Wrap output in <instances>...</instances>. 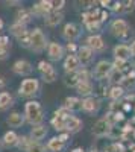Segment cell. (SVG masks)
<instances>
[{
  "instance_id": "cell-1",
  "label": "cell",
  "mask_w": 135,
  "mask_h": 152,
  "mask_svg": "<svg viewBox=\"0 0 135 152\" xmlns=\"http://www.w3.org/2000/svg\"><path fill=\"white\" fill-rule=\"evenodd\" d=\"M24 119L28 123H30L32 126L41 125L43 119H44V113L41 105L36 102V100H29L24 105Z\"/></svg>"
},
{
  "instance_id": "cell-2",
  "label": "cell",
  "mask_w": 135,
  "mask_h": 152,
  "mask_svg": "<svg viewBox=\"0 0 135 152\" xmlns=\"http://www.w3.org/2000/svg\"><path fill=\"white\" fill-rule=\"evenodd\" d=\"M40 91V81L35 78L24 79L18 87V94L23 97H32Z\"/></svg>"
},
{
  "instance_id": "cell-3",
  "label": "cell",
  "mask_w": 135,
  "mask_h": 152,
  "mask_svg": "<svg viewBox=\"0 0 135 152\" xmlns=\"http://www.w3.org/2000/svg\"><path fill=\"white\" fill-rule=\"evenodd\" d=\"M112 69H114L112 67V62H109L106 59H102V61H99L94 66L91 76H93V79H96V81H103V79L109 78V75H111Z\"/></svg>"
},
{
  "instance_id": "cell-4",
  "label": "cell",
  "mask_w": 135,
  "mask_h": 152,
  "mask_svg": "<svg viewBox=\"0 0 135 152\" xmlns=\"http://www.w3.org/2000/svg\"><path fill=\"white\" fill-rule=\"evenodd\" d=\"M112 128H114V122L111 120L109 116H105V117H102L96 122L94 128H93V134L96 137H106V135L111 134Z\"/></svg>"
},
{
  "instance_id": "cell-5",
  "label": "cell",
  "mask_w": 135,
  "mask_h": 152,
  "mask_svg": "<svg viewBox=\"0 0 135 152\" xmlns=\"http://www.w3.org/2000/svg\"><path fill=\"white\" fill-rule=\"evenodd\" d=\"M82 21L85 24V28H87L90 32H94L100 28V11L99 9H94L91 12H85V14H82Z\"/></svg>"
},
{
  "instance_id": "cell-6",
  "label": "cell",
  "mask_w": 135,
  "mask_h": 152,
  "mask_svg": "<svg viewBox=\"0 0 135 152\" xmlns=\"http://www.w3.org/2000/svg\"><path fill=\"white\" fill-rule=\"evenodd\" d=\"M30 34H32V46H30V49L33 50L35 53L43 52V50L49 46V44H47V38H46L44 32H43L40 28H35Z\"/></svg>"
},
{
  "instance_id": "cell-7",
  "label": "cell",
  "mask_w": 135,
  "mask_h": 152,
  "mask_svg": "<svg viewBox=\"0 0 135 152\" xmlns=\"http://www.w3.org/2000/svg\"><path fill=\"white\" fill-rule=\"evenodd\" d=\"M109 29H111V34L114 37H118V38H126L132 31L129 28V24L126 20L123 18H115L112 23H111V26H109Z\"/></svg>"
},
{
  "instance_id": "cell-8",
  "label": "cell",
  "mask_w": 135,
  "mask_h": 152,
  "mask_svg": "<svg viewBox=\"0 0 135 152\" xmlns=\"http://www.w3.org/2000/svg\"><path fill=\"white\" fill-rule=\"evenodd\" d=\"M38 70L41 73V79L47 84H52L56 81L58 78V73L55 70V67L50 64V62H46V61H40V64H38Z\"/></svg>"
},
{
  "instance_id": "cell-9",
  "label": "cell",
  "mask_w": 135,
  "mask_h": 152,
  "mask_svg": "<svg viewBox=\"0 0 135 152\" xmlns=\"http://www.w3.org/2000/svg\"><path fill=\"white\" fill-rule=\"evenodd\" d=\"M64 129L67 134H76L82 129V120L73 114H68L64 119Z\"/></svg>"
},
{
  "instance_id": "cell-10",
  "label": "cell",
  "mask_w": 135,
  "mask_h": 152,
  "mask_svg": "<svg viewBox=\"0 0 135 152\" xmlns=\"http://www.w3.org/2000/svg\"><path fill=\"white\" fill-rule=\"evenodd\" d=\"M100 99H97L94 96L85 97L82 100V111H85L87 114H96L97 111L100 110Z\"/></svg>"
},
{
  "instance_id": "cell-11",
  "label": "cell",
  "mask_w": 135,
  "mask_h": 152,
  "mask_svg": "<svg viewBox=\"0 0 135 152\" xmlns=\"http://www.w3.org/2000/svg\"><path fill=\"white\" fill-rule=\"evenodd\" d=\"M62 37L68 43H75L81 37V31H79V28L76 26L75 23H67L64 26V29H62Z\"/></svg>"
},
{
  "instance_id": "cell-12",
  "label": "cell",
  "mask_w": 135,
  "mask_h": 152,
  "mask_svg": "<svg viewBox=\"0 0 135 152\" xmlns=\"http://www.w3.org/2000/svg\"><path fill=\"white\" fill-rule=\"evenodd\" d=\"M32 70H33L32 64L26 59H18V61L14 62V66H12V72L18 76H28V75L32 73Z\"/></svg>"
},
{
  "instance_id": "cell-13",
  "label": "cell",
  "mask_w": 135,
  "mask_h": 152,
  "mask_svg": "<svg viewBox=\"0 0 135 152\" xmlns=\"http://www.w3.org/2000/svg\"><path fill=\"white\" fill-rule=\"evenodd\" d=\"M81 70V61L78 58V55H67V58L64 59V72L65 73H75Z\"/></svg>"
},
{
  "instance_id": "cell-14",
  "label": "cell",
  "mask_w": 135,
  "mask_h": 152,
  "mask_svg": "<svg viewBox=\"0 0 135 152\" xmlns=\"http://www.w3.org/2000/svg\"><path fill=\"white\" fill-rule=\"evenodd\" d=\"M78 58L81 61V66H88V64H91V62H93L94 52L88 46H81L78 49Z\"/></svg>"
},
{
  "instance_id": "cell-15",
  "label": "cell",
  "mask_w": 135,
  "mask_h": 152,
  "mask_svg": "<svg viewBox=\"0 0 135 152\" xmlns=\"http://www.w3.org/2000/svg\"><path fill=\"white\" fill-rule=\"evenodd\" d=\"M33 15H47L50 14V12L53 11V5L52 2H46V0H41V2H38L36 5H33V8L30 9Z\"/></svg>"
},
{
  "instance_id": "cell-16",
  "label": "cell",
  "mask_w": 135,
  "mask_h": 152,
  "mask_svg": "<svg viewBox=\"0 0 135 152\" xmlns=\"http://www.w3.org/2000/svg\"><path fill=\"white\" fill-rule=\"evenodd\" d=\"M93 52H103L105 50V43H103V38L100 35H90L87 38V44Z\"/></svg>"
},
{
  "instance_id": "cell-17",
  "label": "cell",
  "mask_w": 135,
  "mask_h": 152,
  "mask_svg": "<svg viewBox=\"0 0 135 152\" xmlns=\"http://www.w3.org/2000/svg\"><path fill=\"white\" fill-rule=\"evenodd\" d=\"M47 55L52 61H59L64 56V47L59 43H50L47 46Z\"/></svg>"
},
{
  "instance_id": "cell-18",
  "label": "cell",
  "mask_w": 135,
  "mask_h": 152,
  "mask_svg": "<svg viewBox=\"0 0 135 152\" xmlns=\"http://www.w3.org/2000/svg\"><path fill=\"white\" fill-rule=\"evenodd\" d=\"M112 53H114V58L115 59H123V61H128L132 53H131V47L126 46V44H117L114 49H112Z\"/></svg>"
},
{
  "instance_id": "cell-19",
  "label": "cell",
  "mask_w": 135,
  "mask_h": 152,
  "mask_svg": "<svg viewBox=\"0 0 135 152\" xmlns=\"http://www.w3.org/2000/svg\"><path fill=\"white\" fill-rule=\"evenodd\" d=\"M46 135H47V128H46L44 125H36V126H33V128L30 129V132H29L30 140L35 142V143H40V140H43Z\"/></svg>"
},
{
  "instance_id": "cell-20",
  "label": "cell",
  "mask_w": 135,
  "mask_h": 152,
  "mask_svg": "<svg viewBox=\"0 0 135 152\" xmlns=\"http://www.w3.org/2000/svg\"><path fill=\"white\" fill-rule=\"evenodd\" d=\"M62 18H64V14L61 11H52L50 14H47L44 17V21H46L47 26L55 28V26H58V24L62 21Z\"/></svg>"
},
{
  "instance_id": "cell-21",
  "label": "cell",
  "mask_w": 135,
  "mask_h": 152,
  "mask_svg": "<svg viewBox=\"0 0 135 152\" xmlns=\"http://www.w3.org/2000/svg\"><path fill=\"white\" fill-rule=\"evenodd\" d=\"M24 122H26V119H24V116L20 114V113H12L6 119V123L11 126V128H20V126H23Z\"/></svg>"
},
{
  "instance_id": "cell-22",
  "label": "cell",
  "mask_w": 135,
  "mask_h": 152,
  "mask_svg": "<svg viewBox=\"0 0 135 152\" xmlns=\"http://www.w3.org/2000/svg\"><path fill=\"white\" fill-rule=\"evenodd\" d=\"M18 140H20V137L14 132V131H8L5 132L3 138H2V142L6 148H15L18 145Z\"/></svg>"
},
{
  "instance_id": "cell-23",
  "label": "cell",
  "mask_w": 135,
  "mask_h": 152,
  "mask_svg": "<svg viewBox=\"0 0 135 152\" xmlns=\"http://www.w3.org/2000/svg\"><path fill=\"white\" fill-rule=\"evenodd\" d=\"M76 91H78V94H81L83 97H90L93 93V84L90 81H82L76 85Z\"/></svg>"
},
{
  "instance_id": "cell-24",
  "label": "cell",
  "mask_w": 135,
  "mask_h": 152,
  "mask_svg": "<svg viewBox=\"0 0 135 152\" xmlns=\"http://www.w3.org/2000/svg\"><path fill=\"white\" fill-rule=\"evenodd\" d=\"M64 108H67L68 111H76V110H82V100H79L78 97H67L64 100Z\"/></svg>"
},
{
  "instance_id": "cell-25",
  "label": "cell",
  "mask_w": 135,
  "mask_h": 152,
  "mask_svg": "<svg viewBox=\"0 0 135 152\" xmlns=\"http://www.w3.org/2000/svg\"><path fill=\"white\" fill-rule=\"evenodd\" d=\"M15 21H18V23H23V24H28L33 17H32V11H29V9H24V8H21V9H18V12H17V15H15Z\"/></svg>"
},
{
  "instance_id": "cell-26",
  "label": "cell",
  "mask_w": 135,
  "mask_h": 152,
  "mask_svg": "<svg viewBox=\"0 0 135 152\" xmlns=\"http://www.w3.org/2000/svg\"><path fill=\"white\" fill-rule=\"evenodd\" d=\"M64 148H65V143H62L58 137L50 138V140H49V143H47V149L52 151V152H61Z\"/></svg>"
},
{
  "instance_id": "cell-27",
  "label": "cell",
  "mask_w": 135,
  "mask_h": 152,
  "mask_svg": "<svg viewBox=\"0 0 135 152\" xmlns=\"http://www.w3.org/2000/svg\"><path fill=\"white\" fill-rule=\"evenodd\" d=\"M12 96L8 93V91H2L0 93V111H5L8 110L11 105H12Z\"/></svg>"
},
{
  "instance_id": "cell-28",
  "label": "cell",
  "mask_w": 135,
  "mask_h": 152,
  "mask_svg": "<svg viewBox=\"0 0 135 152\" xmlns=\"http://www.w3.org/2000/svg\"><path fill=\"white\" fill-rule=\"evenodd\" d=\"M108 96L111 97L114 102H117L118 99H121V97L125 96V90L120 85H114V87H111V90L108 91Z\"/></svg>"
},
{
  "instance_id": "cell-29",
  "label": "cell",
  "mask_w": 135,
  "mask_h": 152,
  "mask_svg": "<svg viewBox=\"0 0 135 152\" xmlns=\"http://www.w3.org/2000/svg\"><path fill=\"white\" fill-rule=\"evenodd\" d=\"M26 32H28V29H26V24H23V23H18V21H15V23L11 26V34L14 35L15 38L21 37L23 34H26Z\"/></svg>"
},
{
  "instance_id": "cell-30",
  "label": "cell",
  "mask_w": 135,
  "mask_h": 152,
  "mask_svg": "<svg viewBox=\"0 0 135 152\" xmlns=\"http://www.w3.org/2000/svg\"><path fill=\"white\" fill-rule=\"evenodd\" d=\"M79 82H81V81H79L78 72H75V73H67L65 78H64V84H65L67 87H75V88H76V85H78Z\"/></svg>"
},
{
  "instance_id": "cell-31",
  "label": "cell",
  "mask_w": 135,
  "mask_h": 152,
  "mask_svg": "<svg viewBox=\"0 0 135 152\" xmlns=\"http://www.w3.org/2000/svg\"><path fill=\"white\" fill-rule=\"evenodd\" d=\"M17 41H18V44H20L21 47H24V49H30V46H32V34L28 31L26 34H23L21 37H18V38H17Z\"/></svg>"
},
{
  "instance_id": "cell-32",
  "label": "cell",
  "mask_w": 135,
  "mask_h": 152,
  "mask_svg": "<svg viewBox=\"0 0 135 152\" xmlns=\"http://www.w3.org/2000/svg\"><path fill=\"white\" fill-rule=\"evenodd\" d=\"M32 140H30V137L28 135V137H20V140H18V148L20 149H23L24 152H29V149H30V146H32Z\"/></svg>"
},
{
  "instance_id": "cell-33",
  "label": "cell",
  "mask_w": 135,
  "mask_h": 152,
  "mask_svg": "<svg viewBox=\"0 0 135 152\" xmlns=\"http://www.w3.org/2000/svg\"><path fill=\"white\" fill-rule=\"evenodd\" d=\"M111 82H114V84H120L121 81L125 79V76H123V72H120V70H115V69H112V72H111V75H109V78H108Z\"/></svg>"
},
{
  "instance_id": "cell-34",
  "label": "cell",
  "mask_w": 135,
  "mask_h": 152,
  "mask_svg": "<svg viewBox=\"0 0 135 152\" xmlns=\"http://www.w3.org/2000/svg\"><path fill=\"white\" fill-rule=\"evenodd\" d=\"M135 9V2L129 0V2H123V14H131V12Z\"/></svg>"
},
{
  "instance_id": "cell-35",
  "label": "cell",
  "mask_w": 135,
  "mask_h": 152,
  "mask_svg": "<svg viewBox=\"0 0 135 152\" xmlns=\"http://www.w3.org/2000/svg\"><path fill=\"white\" fill-rule=\"evenodd\" d=\"M109 8H111L112 12H118V14H123V2H112Z\"/></svg>"
},
{
  "instance_id": "cell-36",
  "label": "cell",
  "mask_w": 135,
  "mask_h": 152,
  "mask_svg": "<svg viewBox=\"0 0 135 152\" xmlns=\"http://www.w3.org/2000/svg\"><path fill=\"white\" fill-rule=\"evenodd\" d=\"M29 152H46V146H43L41 143H32V146H30V149H29Z\"/></svg>"
},
{
  "instance_id": "cell-37",
  "label": "cell",
  "mask_w": 135,
  "mask_h": 152,
  "mask_svg": "<svg viewBox=\"0 0 135 152\" xmlns=\"http://www.w3.org/2000/svg\"><path fill=\"white\" fill-rule=\"evenodd\" d=\"M125 64H126V61H123V59H115V58H114L112 67H114L115 70H120V72H121V69L125 67Z\"/></svg>"
},
{
  "instance_id": "cell-38",
  "label": "cell",
  "mask_w": 135,
  "mask_h": 152,
  "mask_svg": "<svg viewBox=\"0 0 135 152\" xmlns=\"http://www.w3.org/2000/svg\"><path fill=\"white\" fill-rule=\"evenodd\" d=\"M0 47L9 49V38H8L6 35H2V37H0Z\"/></svg>"
},
{
  "instance_id": "cell-39",
  "label": "cell",
  "mask_w": 135,
  "mask_h": 152,
  "mask_svg": "<svg viewBox=\"0 0 135 152\" xmlns=\"http://www.w3.org/2000/svg\"><path fill=\"white\" fill-rule=\"evenodd\" d=\"M52 5H53V11H59V9L64 8L65 2H64V0H61V2H52Z\"/></svg>"
},
{
  "instance_id": "cell-40",
  "label": "cell",
  "mask_w": 135,
  "mask_h": 152,
  "mask_svg": "<svg viewBox=\"0 0 135 152\" xmlns=\"http://www.w3.org/2000/svg\"><path fill=\"white\" fill-rule=\"evenodd\" d=\"M78 46H76V43H68L67 44V50L68 52H71V55H73V52H78Z\"/></svg>"
},
{
  "instance_id": "cell-41",
  "label": "cell",
  "mask_w": 135,
  "mask_h": 152,
  "mask_svg": "<svg viewBox=\"0 0 135 152\" xmlns=\"http://www.w3.org/2000/svg\"><path fill=\"white\" fill-rule=\"evenodd\" d=\"M8 58V49L5 47H0V61H3Z\"/></svg>"
},
{
  "instance_id": "cell-42",
  "label": "cell",
  "mask_w": 135,
  "mask_h": 152,
  "mask_svg": "<svg viewBox=\"0 0 135 152\" xmlns=\"http://www.w3.org/2000/svg\"><path fill=\"white\" fill-rule=\"evenodd\" d=\"M68 137H70V134H67V132H64V134H61V135H59L58 138H59V140H61V142H62V143H65V142L68 140Z\"/></svg>"
},
{
  "instance_id": "cell-43",
  "label": "cell",
  "mask_w": 135,
  "mask_h": 152,
  "mask_svg": "<svg viewBox=\"0 0 135 152\" xmlns=\"http://www.w3.org/2000/svg\"><path fill=\"white\" fill-rule=\"evenodd\" d=\"M105 20H108V12L106 11H102L100 12V21H105Z\"/></svg>"
},
{
  "instance_id": "cell-44",
  "label": "cell",
  "mask_w": 135,
  "mask_h": 152,
  "mask_svg": "<svg viewBox=\"0 0 135 152\" xmlns=\"http://www.w3.org/2000/svg\"><path fill=\"white\" fill-rule=\"evenodd\" d=\"M131 53H132V56H135V40L131 44Z\"/></svg>"
},
{
  "instance_id": "cell-45",
  "label": "cell",
  "mask_w": 135,
  "mask_h": 152,
  "mask_svg": "<svg viewBox=\"0 0 135 152\" xmlns=\"http://www.w3.org/2000/svg\"><path fill=\"white\" fill-rule=\"evenodd\" d=\"M71 152H85V151H83L82 148H76V149H73Z\"/></svg>"
},
{
  "instance_id": "cell-46",
  "label": "cell",
  "mask_w": 135,
  "mask_h": 152,
  "mask_svg": "<svg viewBox=\"0 0 135 152\" xmlns=\"http://www.w3.org/2000/svg\"><path fill=\"white\" fill-rule=\"evenodd\" d=\"M5 85V81H3V78H2V76H0V88H2Z\"/></svg>"
},
{
  "instance_id": "cell-47",
  "label": "cell",
  "mask_w": 135,
  "mask_h": 152,
  "mask_svg": "<svg viewBox=\"0 0 135 152\" xmlns=\"http://www.w3.org/2000/svg\"><path fill=\"white\" fill-rule=\"evenodd\" d=\"M2 29H3V20L0 18V31H2Z\"/></svg>"
}]
</instances>
